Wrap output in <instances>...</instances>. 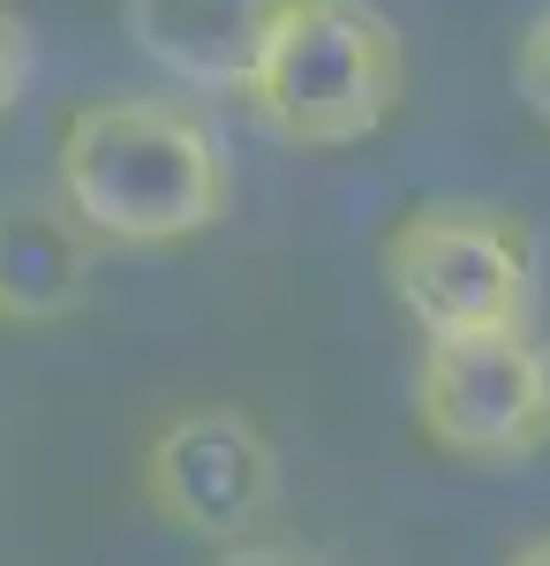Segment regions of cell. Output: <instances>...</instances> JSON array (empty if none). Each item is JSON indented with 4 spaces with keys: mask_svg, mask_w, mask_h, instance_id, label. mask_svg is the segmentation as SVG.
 Masks as SVG:
<instances>
[{
    "mask_svg": "<svg viewBox=\"0 0 550 566\" xmlns=\"http://www.w3.org/2000/svg\"><path fill=\"white\" fill-rule=\"evenodd\" d=\"M408 98V45L378 0H272L242 106L295 151H347Z\"/></svg>",
    "mask_w": 550,
    "mask_h": 566,
    "instance_id": "7a4b0ae2",
    "label": "cell"
},
{
    "mask_svg": "<svg viewBox=\"0 0 550 566\" xmlns=\"http://www.w3.org/2000/svg\"><path fill=\"white\" fill-rule=\"evenodd\" d=\"M512 84H520V98H528V114L550 122V8L528 23V39H520V53H512Z\"/></svg>",
    "mask_w": 550,
    "mask_h": 566,
    "instance_id": "9c48e42d",
    "label": "cell"
},
{
    "mask_svg": "<svg viewBox=\"0 0 550 566\" xmlns=\"http://www.w3.org/2000/svg\"><path fill=\"white\" fill-rule=\"evenodd\" d=\"M212 566H332V559L317 544H302V536H264V528H250V536L219 544Z\"/></svg>",
    "mask_w": 550,
    "mask_h": 566,
    "instance_id": "ba28073f",
    "label": "cell"
},
{
    "mask_svg": "<svg viewBox=\"0 0 550 566\" xmlns=\"http://www.w3.org/2000/svg\"><path fill=\"white\" fill-rule=\"evenodd\" d=\"M98 242L68 219V205L45 197H8L0 205V325L45 333L68 325L91 303Z\"/></svg>",
    "mask_w": 550,
    "mask_h": 566,
    "instance_id": "8992f818",
    "label": "cell"
},
{
    "mask_svg": "<svg viewBox=\"0 0 550 566\" xmlns=\"http://www.w3.org/2000/svg\"><path fill=\"white\" fill-rule=\"evenodd\" d=\"M506 566H550V536H536V544H520Z\"/></svg>",
    "mask_w": 550,
    "mask_h": 566,
    "instance_id": "8fae6325",
    "label": "cell"
},
{
    "mask_svg": "<svg viewBox=\"0 0 550 566\" xmlns=\"http://www.w3.org/2000/svg\"><path fill=\"white\" fill-rule=\"evenodd\" d=\"M144 499L181 536L234 544L279 514V446L264 438L250 408L197 400V408L167 416L159 438L144 446Z\"/></svg>",
    "mask_w": 550,
    "mask_h": 566,
    "instance_id": "5b68a950",
    "label": "cell"
},
{
    "mask_svg": "<svg viewBox=\"0 0 550 566\" xmlns=\"http://www.w3.org/2000/svg\"><path fill=\"white\" fill-rule=\"evenodd\" d=\"M415 423L437 453L512 469L550 446V348L528 333L430 340L415 370Z\"/></svg>",
    "mask_w": 550,
    "mask_h": 566,
    "instance_id": "277c9868",
    "label": "cell"
},
{
    "mask_svg": "<svg viewBox=\"0 0 550 566\" xmlns=\"http://www.w3.org/2000/svg\"><path fill=\"white\" fill-rule=\"evenodd\" d=\"M61 205L114 250L197 242L234 205L226 144L173 98H91L61 129Z\"/></svg>",
    "mask_w": 550,
    "mask_h": 566,
    "instance_id": "6da1fadb",
    "label": "cell"
},
{
    "mask_svg": "<svg viewBox=\"0 0 550 566\" xmlns=\"http://www.w3.org/2000/svg\"><path fill=\"white\" fill-rule=\"evenodd\" d=\"M384 287L423 340L528 333L536 325V242L498 205H415L384 234Z\"/></svg>",
    "mask_w": 550,
    "mask_h": 566,
    "instance_id": "3957f363",
    "label": "cell"
},
{
    "mask_svg": "<svg viewBox=\"0 0 550 566\" xmlns=\"http://www.w3.org/2000/svg\"><path fill=\"white\" fill-rule=\"evenodd\" d=\"M264 8L272 0H121L128 39L189 91H242Z\"/></svg>",
    "mask_w": 550,
    "mask_h": 566,
    "instance_id": "52a82bcc",
    "label": "cell"
},
{
    "mask_svg": "<svg viewBox=\"0 0 550 566\" xmlns=\"http://www.w3.org/2000/svg\"><path fill=\"white\" fill-rule=\"evenodd\" d=\"M31 61H39V53H31V23L0 0V122L15 114V98L31 84Z\"/></svg>",
    "mask_w": 550,
    "mask_h": 566,
    "instance_id": "30bf717a",
    "label": "cell"
}]
</instances>
